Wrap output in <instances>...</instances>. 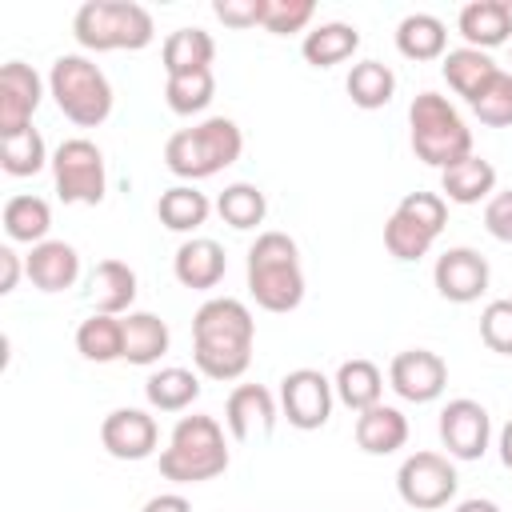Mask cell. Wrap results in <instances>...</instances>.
<instances>
[{"label":"cell","instance_id":"6da1fadb","mask_svg":"<svg viewBox=\"0 0 512 512\" xmlns=\"http://www.w3.org/2000/svg\"><path fill=\"white\" fill-rule=\"evenodd\" d=\"M256 320L244 300L212 296L192 316V360L196 372L208 380H240L252 364Z\"/></svg>","mask_w":512,"mask_h":512},{"label":"cell","instance_id":"7a4b0ae2","mask_svg":"<svg viewBox=\"0 0 512 512\" xmlns=\"http://www.w3.org/2000/svg\"><path fill=\"white\" fill-rule=\"evenodd\" d=\"M244 152V132L236 120L228 116H208L192 128H180L168 136L164 144V164L172 176H180L184 184L208 180L216 172H224L228 164H236Z\"/></svg>","mask_w":512,"mask_h":512},{"label":"cell","instance_id":"3957f363","mask_svg":"<svg viewBox=\"0 0 512 512\" xmlns=\"http://www.w3.org/2000/svg\"><path fill=\"white\" fill-rule=\"evenodd\" d=\"M248 292L264 312H296L304 300L300 248L288 232H260L248 248Z\"/></svg>","mask_w":512,"mask_h":512},{"label":"cell","instance_id":"277c9868","mask_svg":"<svg viewBox=\"0 0 512 512\" xmlns=\"http://www.w3.org/2000/svg\"><path fill=\"white\" fill-rule=\"evenodd\" d=\"M228 464H232V456L224 444V428L216 416H204V412L180 416L168 436V448L160 452V476L172 484L216 480L220 472H228Z\"/></svg>","mask_w":512,"mask_h":512},{"label":"cell","instance_id":"5b68a950","mask_svg":"<svg viewBox=\"0 0 512 512\" xmlns=\"http://www.w3.org/2000/svg\"><path fill=\"white\" fill-rule=\"evenodd\" d=\"M72 36L88 52H140L152 44L156 24L144 4L132 0H88L72 16Z\"/></svg>","mask_w":512,"mask_h":512},{"label":"cell","instance_id":"8992f818","mask_svg":"<svg viewBox=\"0 0 512 512\" xmlns=\"http://www.w3.org/2000/svg\"><path fill=\"white\" fill-rule=\"evenodd\" d=\"M408 128H412V152L428 168H452L456 160L472 156V128L456 112V104L440 92H420L408 104Z\"/></svg>","mask_w":512,"mask_h":512},{"label":"cell","instance_id":"52a82bcc","mask_svg":"<svg viewBox=\"0 0 512 512\" xmlns=\"http://www.w3.org/2000/svg\"><path fill=\"white\" fill-rule=\"evenodd\" d=\"M48 96L80 128H96L112 116V84L100 72V64L88 60L84 52H64L52 60Z\"/></svg>","mask_w":512,"mask_h":512},{"label":"cell","instance_id":"ba28073f","mask_svg":"<svg viewBox=\"0 0 512 512\" xmlns=\"http://www.w3.org/2000/svg\"><path fill=\"white\" fill-rule=\"evenodd\" d=\"M48 168H52L56 196L64 204H100L104 200L108 168H104V152L88 136H68L52 152V164Z\"/></svg>","mask_w":512,"mask_h":512},{"label":"cell","instance_id":"9c48e42d","mask_svg":"<svg viewBox=\"0 0 512 512\" xmlns=\"http://www.w3.org/2000/svg\"><path fill=\"white\" fill-rule=\"evenodd\" d=\"M456 488H460V476H456L452 456H444V452L424 448V452L404 456V464L396 468V492L416 512L448 508L456 500Z\"/></svg>","mask_w":512,"mask_h":512},{"label":"cell","instance_id":"30bf717a","mask_svg":"<svg viewBox=\"0 0 512 512\" xmlns=\"http://www.w3.org/2000/svg\"><path fill=\"white\" fill-rule=\"evenodd\" d=\"M332 404H336V388L320 368H292L280 380V412L300 432L324 428L332 416Z\"/></svg>","mask_w":512,"mask_h":512},{"label":"cell","instance_id":"8fae6325","mask_svg":"<svg viewBox=\"0 0 512 512\" xmlns=\"http://www.w3.org/2000/svg\"><path fill=\"white\" fill-rule=\"evenodd\" d=\"M388 384L408 404H432L448 388V364L432 348H404L388 364Z\"/></svg>","mask_w":512,"mask_h":512},{"label":"cell","instance_id":"7c38bea8","mask_svg":"<svg viewBox=\"0 0 512 512\" xmlns=\"http://www.w3.org/2000/svg\"><path fill=\"white\" fill-rule=\"evenodd\" d=\"M440 444L452 460H480L492 444V416L480 400L456 396L440 408Z\"/></svg>","mask_w":512,"mask_h":512},{"label":"cell","instance_id":"4fadbf2b","mask_svg":"<svg viewBox=\"0 0 512 512\" xmlns=\"http://www.w3.org/2000/svg\"><path fill=\"white\" fill-rule=\"evenodd\" d=\"M488 280H492L488 260L476 248H468V244H456V248L440 252L436 264H432V284H436V292L448 304H472V300H480L488 292Z\"/></svg>","mask_w":512,"mask_h":512},{"label":"cell","instance_id":"5bb4252c","mask_svg":"<svg viewBox=\"0 0 512 512\" xmlns=\"http://www.w3.org/2000/svg\"><path fill=\"white\" fill-rule=\"evenodd\" d=\"M44 100V80L32 64L8 60L0 68V140L32 128V112Z\"/></svg>","mask_w":512,"mask_h":512},{"label":"cell","instance_id":"9a60e30c","mask_svg":"<svg viewBox=\"0 0 512 512\" xmlns=\"http://www.w3.org/2000/svg\"><path fill=\"white\" fill-rule=\"evenodd\" d=\"M100 444L116 460H148L160 444L156 416L144 408H112L100 420Z\"/></svg>","mask_w":512,"mask_h":512},{"label":"cell","instance_id":"2e32d148","mask_svg":"<svg viewBox=\"0 0 512 512\" xmlns=\"http://www.w3.org/2000/svg\"><path fill=\"white\" fill-rule=\"evenodd\" d=\"M276 400L264 384H236L224 400V424L232 440H268L276 428Z\"/></svg>","mask_w":512,"mask_h":512},{"label":"cell","instance_id":"e0dca14e","mask_svg":"<svg viewBox=\"0 0 512 512\" xmlns=\"http://www.w3.org/2000/svg\"><path fill=\"white\" fill-rule=\"evenodd\" d=\"M172 272H176V280H180L184 288L208 292V288H216V284L224 280L228 256H224V248H220L212 236H188V240L176 248V256H172Z\"/></svg>","mask_w":512,"mask_h":512},{"label":"cell","instance_id":"ac0fdd59","mask_svg":"<svg viewBox=\"0 0 512 512\" xmlns=\"http://www.w3.org/2000/svg\"><path fill=\"white\" fill-rule=\"evenodd\" d=\"M24 276L40 292H64L80 280V252L68 240H44L24 256Z\"/></svg>","mask_w":512,"mask_h":512},{"label":"cell","instance_id":"d6986e66","mask_svg":"<svg viewBox=\"0 0 512 512\" xmlns=\"http://www.w3.org/2000/svg\"><path fill=\"white\" fill-rule=\"evenodd\" d=\"M456 28L468 48H480V52L500 48L512 40V4L508 0H472L460 8Z\"/></svg>","mask_w":512,"mask_h":512},{"label":"cell","instance_id":"ffe728a7","mask_svg":"<svg viewBox=\"0 0 512 512\" xmlns=\"http://www.w3.org/2000/svg\"><path fill=\"white\" fill-rule=\"evenodd\" d=\"M356 444L368 456H392L408 444V416L392 404H372L364 412H356Z\"/></svg>","mask_w":512,"mask_h":512},{"label":"cell","instance_id":"44dd1931","mask_svg":"<svg viewBox=\"0 0 512 512\" xmlns=\"http://www.w3.org/2000/svg\"><path fill=\"white\" fill-rule=\"evenodd\" d=\"M492 192H496V168H492V160H484L476 152L440 172V196L448 204H464V208L480 204V200L488 204Z\"/></svg>","mask_w":512,"mask_h":512},{"label":"cell","instance_id":"7402d4cb","mask_svg":"<svg viewBox=\"0 0 512 512\" xmlns=\"http://www.w3.org/2000/svg\"><path fill=\"white\" fill-rule=\"evenodd\" d=\"M88 300L104 316H128L136 300V272L124 260H100L88 272Z\"/></svg>","mask_w":512,"mask_h":512},{"label":"cell","instance_id":"603a6c76","mask_svg":"<svg viewBox=\"0 0 512 512\" xmlns=\"http://www.w3.org/2000/svg\"><path fill=\"white\" fill-rule=\"evenodd\" d=\"M396 48L404 60H444L448 52V28L440 16L432 12H408L400 24H396Z\"/></svg>","mask_w":512,"mask_h":512},{"label":"cell","instance_id":"cb8c5ba5","mask_svg":"<svg viewBox=\"0 0 512 512\" xmlns=\"http://www.w3.org/2000/svg\"><path fill=\"white\" fill-rule=\"evenodd\" d=\"M120 320H124V360L136 368H152L172 344L168 324L156 312H128Z\"/></svg>","mask_w":512,"mask_h":512},{"label":"cell","instance_id":"d4e9b609","mask_svg":"<svg viewBox=\"0 0 512 512\" xmlns=\"http://www.w3.org/2000/svg\"><path fill=\"white\" fill-rule=\"evenodd\" d=\"M332 388H336V400H340L344 408L364 412V408H372V404L384 400V372H380L372 360L352 356V360H344V364L336 368Z\"/></svg>","mask_w":512,"mask_h":512},{"label":"cell","instance_id":"484cf974","mask_svg":"<svg viewBox=\"0 0 512 512\" xmlns=\"http://www.w3.org/2000/svg\"><path fill=\"white\" fill-rule=\"evenodd\" d=\"M356 48H360V32H356V24H344V20L316 24V28L304 32V40H300V56H304L312 68L344 64V60H352Z\"/></svg>","mask_w":512,"mask_h":512},{"label":"cell","instance_id":"4316f807","mask_svg":"<svg viewBox=\"0 0 512 512\" xmlns=\"http://www.w3.org/2000/svg\"><path fill=\"white\" fill-rule=\"evenodd\" d=\"M440 72H444V80H448V88L456 92V96H464V100H472L496 72H500V64L488 56V52H480V48H448L444 52V60H440Z\"/></svg>","mask_w":512,"mask_h":512},{"label":"cell","instance_id":"83f0119b","mask_svg":"<svg viewBox=\"0 0 512 512\" xmlns=\"http://www.w3.org/2000/svg\"><path fill=\"white\" fill-rule=\"evenodd\" d=\"M156 216L168 232H196L212 216V200L196 184H172L156 200Z\"/></svg>","mask_w":512,"mask_h":512},{"label":"cell","instance_id":"f1b7e54d","mask_svg":"<svg viewBox=\"0 0 512 512\" xmlns=\"http://www.w3.org/2000/svg\"><path fill=\"white\" fill-rule=\"evenodd\" d=\"M0 220H4V232H8L12 244H32V248H36V244L48 240L52 208H48V200H40V196H32V192H20V196H12V200L4 204Z\"/></svg>","mask_w":512,"mask_h":512},{"label":"cell","instance_id":"f546056e","mask_svg":"<svg viewBox=\"0 0 512 512\" xmlns=\"http://www.w3.org/2000/svg\"><path fill=\"white\" fill-rule=\"evenodd\" d=\"M200 396V376L192 368H156L148 380H144V400L148 408L156 412H184L192 408Z\"/></svg>","mask_w":512,"mask_h":512},{"label":"cell","instance_id":"4dcf8cb0","mask_svg":"<svg viewBox=\"0 0 512 512\" xmlns=\"http://www.w3.org/2000/svg\"><path fill=\"white\" fill-rule=\"evenodd\" d=\"M160 60H164V72H168V76L212 68V60H216V40H212L204 28H176V32H168V40H164V48H160Z\"/></svg>","mask_w":512,"mask_h":512},{"label":"cell","instance_id":"1f68e13d","mask_svg":"<svg viewBox=\"0 0 512 512\" xmlns=\"http://www.w3.org/2000/svg\"><path fill=\"white\" fill-rule=\"evenodd\" d=\"M76 352L84 360H92V364L124 360V320L120 316H104V312H92L88 320H80Z\"/></svg>","mask_w":512,"mask_h":512},{"label":"cell","instance_id":"d6a6232c","mask_svg":"<svg viewBox=\"0 0 512 512\" xmlns=\"http://www.w3.org/2000/svg\"><path fill=\"white\" fill-rule=\"evenodd\" d=\"M344 88H348L356 108L376 112V108H384L396 96V72L388 64H380V60H360V64H352Z\"/></svg>","mask_w":512,"mask_h":512},{"label":"cell","instance_id":"836d02e7","mask_svg":"<svg viewBox=\"0 0 512 512\" xmlns=\"http://www.w3.org/2000/svg\"><path fill=\"white\" fill-rule=\"evenodd\" d=\"M216 212H220V220H224L228 228L248 232V228H256V224H264L268 200H264V192H260L256 184L236 180V184H228V188L216 196Z\"/></svg>","mask_w":512,"mask_h":512},{"label":"cell","instance_id":"e575fe53","mask_svg":"<svg viewBox=\"0 0 512 512\" xmlns=\"http://www.w3.org/2000/svg\"><path fill=\"white\" fill-rule=\"evenodd\" d=\"M216 96V76L212 68H200V72H180V76H168L164 80V104L176 112V116H200Z\"/></svg>","mask_w":512,"mask_h":512},{"label":"cell","instance_id":"d590c367","mask_svg":"<svg viewBox=\"0 0 512 512\" xmlns=\"http://www.w3.org/2000/svg\"><path fill=\"white\" fill-rule=\"evenodd\" d=\"M0 164L8 176H36L44 164H52V156L44 148V136L36 128H24V132L0 140Z\"/></svg>","mask_w":512,"mask_h":512},{"label":"cell","instance_id":"8d00e7d4","mask_svg":"<svg viewBox=\"0 0 512 512\" xmlns=\"http://www.w3.org/2000/svg\"><path fill=\"white\" fill-rule=\"evenodd\" d=\"M468 108H472L476 120L488 124V128H512V72L500 68V72L468 100Z\"/></svg>","mask_w":512,"mask_h":512},{"label":"cell","instance_id":"74e56055","mask_svg":"<svg viewBox=\"0 0 512 512\" xmlns=\"http://www.w3.org/2000/svg\"><path fill=\"white\" fill-rule=\"evenodd\" d=\"M432 244H436V236H432V232H424L420 224H412L408 216H400V212H392V216H388V224H384V248H388V256H392V260L412 264V260L428 256V248H432Z\"/></svg>","mask_w":512,"mask_h":512},{"label":"cell","instance_id":"f35d334b","mask_svg":"<svg viewBox=\"0 0 512 512\" xmlns=\"http://www.w3.org/2000/svg\"><path fill=\"white\" fill-rule=\"evenodd\" d=\"M316 16V4L312 0H268L264 4V24L272 36H292V32H304Z\"/></svg>","mask_w":512,"mask_h":512},{"label":"cell","instance_id":"ab89813d","mask_svg":"<svg viewBox=\"0 0 512 512\" xmlns=\"http://www.w3.org/2000/svg\"><path fill=\"white\" fill-rule=\"evenodd\" d=\"M396 212L408 216L412 224H420V228L432 232V236H440L444 224H448V200H444L440 192H408V196L396 204Z\"/></svg>","mask_w":512,"mask_h":512},{"label":"cell","instance_id":"60d3db41","mask_svg":"<svg viewBox=\"0 0 512 512\" xmlns=\"http://www.w3.org/2000/svg\"><path fill=\"white\" fill-rule=\"evenodd\" d=\"M480 340L496 356H512V300H488L480 312Z\"/></svg>","mask_w":512,"mask_h":512},{"label":"cell","instance_id":"b9f144b4","mask_svg":"<svg viewBox=\"0 0 512 512\" xmlns=\"http://www.w3.org/2000/svg\"><path fill=\"white\" fill-rule=\"evenodd\" d=\"M264 4L268 0H216L212 16L224 28H256V24H264Z\"/></svg>","mask_w":512,"mask_h":512},{"label":"cell","instance_id":"7bdbcfd3","mask_svg":"<svg viewBox=\"0 0 512 512\" xmlns=\"http://www.w3.org/2000/svg\"><path fill=\"white\" fill-rule=\"evenodd\" d=\"M484 228L500 244H512V188L492 192V200L484 204Z\"/></svg>","mask_w":512,"mask_h":512},{"label":"cell","instance_id":"ee69618b","mask_svg":"<svg viewBox=\"0 0 512 512\" xmlns=\"http://www.w3.org/2000/svg\"><path fill=\"white\" fill-rule=\"evenodd\" d=\"M20 272H24V264H20L16 248H12V244H4V248H0V292H4V296H8V292H16Z\"/></svg>","mask_w":512,"mask_h":512},{"label":"cell","instance_id":"f6af8a7d","mask_svg":"<svg viewBox=\"0 0 512 512\" xmlns=\"http://www.w3.org/2000/svg\"><path fill=\"white\" fill-rule=\"evenodd\" d=\"M140 512H192V504H188L180 492H160V496H152Z\"/></svg>","mask_w":512,"mask_h":512},{"label":"cell","instance_id":"bcb514c9","mask_svg":"<svg viewBox=\"0 0 512 512\" xmlns=\"http://www.w3.org/2000/svg\"><path fill=\"white\" fill-rule=\"evenodd\" d=\"M452 512H500V504L488 500V496H468V500H460Z\"/></svg>","mask_w":512,"mask_h":512},{"label":"cell","instance_id":"7dc6e473","mask_svg":"<svg viewBox=\"0 0 512 512\" xmlns=\"http://www.w3.org/2000/svg\"><path fill=\"white\" fill-rule=\"evenodd\" d=\"M496 448H500V464L512 472V420L500 428V444H496Z\"/></svg>","mask_w":512,"mask_h":512}]
</instances>
